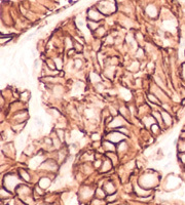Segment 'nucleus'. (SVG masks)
<instances>
[{
    "label": "nucleus",
    "instance_id": "obj_1",
    "mask_svg": "<svg viewBox=\"0 0 185 205\" xmlns=\"http://www.w3.org/2000/svg\"><path fill=\"white\" fill-rule=\"evenodd\" d=\"M103 18V14L100 12V10H92V8L89 10V19L94 22H99Z\"/></svg>",
    "mask_w": 185,
    "mask_h": 205
},
{
    "label": "nucleus",
    "instance_id": "obj_2",
    "mask_svg": "<svg viewBox=\"0 0 185 205\" xmlns=\"http://www.w3.org/2000/svg\"><path fill=\"white\" fill-rule=\"evenodd\" d=\"M162 117H163V121L165 123V125L167 126H170V125L173 123V120H172V117L167 111H162Z\"/></svg>",
    "mask_w": 185,
    "mask_h": 205
},
{
    "label": "nucleus",
    "instance_id": "obj_3",
    "mask_svg": "<svg viewBox=\"0 0 185 205\" xmlns=\"http://www.w3.org/2000/svg\"><path fill=\"white\" fill-rule=\"evenodd\" d=\"M51 178H46V176H43V178L40 180V183H39V187L41 188V189H46L47 187H49V185H51Z\"/></svg>",
    "mask_w": 185,
    "mask_h": 205
},
{
    "label": "nucleus",
    "instance_id": "obj_4",
    "mask_svg": "<svg viewBox=\"0 0 185 205\" xmlns=\"http://www.w3.org/2000/svg\"><path fill=\"white\" fill-rule=\"evenodd\" d=\"M177 150L179 153H185V140L179 139L177 141Z\"/></svg>",
    "mask_w": 185,
    "mask_h": 205
},
{
    "label": "nucleus",
    "instance_id": "obj_5",
    "mask_svg": "<svg viewBox=\"0 0 185 205\" xmlns=\"http://www.w3.org/2000/svg\"><path fill=\"white\" fill-rule=\"evenodd\" d=\"M147 99L150 101V103L151 104H154V105H160V100L154 94H148Z\"/></svg>",
    "mask_w": 185,
    "mask_h": 205
},
{
    "label": "nucleus",
    "instance_id": "obj_6",
    "mask_svg": "<svg viewBox=\"0 0 185 205\" xmlns=\"http://www.w3.org/2000/svg\"><path fill=\"white\" fill-rule=\"evenodd\" d=\"M103 147H104V149L106 151H109V152H113V151L115 150V147L114 145H113V143H111V142H104L103 143Z\"/></svg>",
    "mask_w": 185,
    "mask_h": 205
},
{
    "label": "nucleus",
    "instance_id": "obj_7",
    "mask_svg": "<svg viewBox=\"0 0 185 205\" xmlns=\"http://www.w3.org/2000/svg\"><path fill=\"white\" fill-rule=\"evenodd\" d=\"M110 167H111V160H110V159H109V160H107V159H106V160L102 163V166H101V168H103V169H102L103 172L108 171V170L110 169Z\"/></svg>",
    "mask_w": 185,
    "mask_h": 205
},
{
    "label": "nucleus",
    "instance_id": "obj_8",
    "mask_svg": "<svg viewBox=\"0 0 185 205\" xmlns=\"http://www.w3.org/2000/svg\"><path fill=\"white\" fill-rule=\"evenodd\" d=\"M20 176L25 181H28V182L30 181V176H29V173L26 171V170H21V171H20Z\"/></svg>",
    "mask_w": 185,
    "mask_h": 205
},
{
    "label": "nucleus",
    "instance_id": "obj_9",
    "mask_svg": "<svg viewBox=\"0 0 185 205\" xmlns=\"http://www.w3.org/2000/svg\"><path fill=\"white\" fill-rule=\"evenodd\" d=\"M150 129H151L152 132L155 133V135H158V133H160V126H158V124H152L151 127H150Z\"/></svg>",
    "mask_w": 185,
    "mask_h": 205
},
{
    "label": "nucleus",
    "instance_id": "obj_10",
    "mask_svg": "<svg viewBox=\"0 0 185 205\" xmlns=\"http://www.w3.org/2000/svg\"><path fill=\"white\" fill-rule=\"evenodd\" d=\"M87 26H89V28H90L91 30H96L95 28L98 27V22L89 21V23H87Z\"/></svg>",
    "mask_w": 185,
    "mask_h": 205
},
{
    "label": "nucleus",
    "instance_id": "obj_11",
    "mask_svg": "<svg viewBox=\"0 0 185 205\" xmlns=\"http://www.w3.org/2000/svg\"><path fill=\"white\" fill-rule=\"evenodd\" d=\"M178 160H180V162L185 164V153H179L178 154Z\"/></svg>",
    "mask_w": 185,
    "mask_h": 205
},
{
    "label": "nucleus",
    "instance_id": "obj_12",
    "mask_svg": "<svg viewBox=\"0 0 185 205\" xmlns=\"http://www.w3.org/2000/svg\"><path fill=\"white\" fill-rule=\"evenodd\" d=\"M57 135L61 141H63V137H64V130L63 129H60V130H57Z\"/></svg>",
    "mask_w": 185,
    "mask_h": 205
},
{
    "label": "nucleus",
    "instance_id": "obj_13",
    "mask_svg": "<svg viewBox=\"0 0 185 205\" xmlns=\"http://www.w3.org/2000/svg\"><path fill=\"white\" fill-rule=\"evenodd\" d=\"M183 130H185V126H184V127H183Z\"/></svg>",
    "mask_w": 185,
    "mask_h": 205
}]
</instances>
